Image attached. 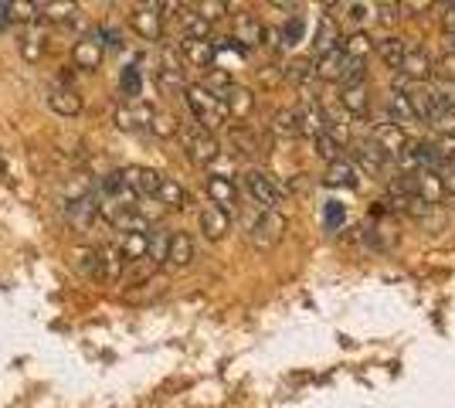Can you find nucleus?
I'll use <instances>...</instances> for the list:
<instances>
[{
	"label": "nucleus",
	"instance_id": "1",
	"mask_svg": "<svg viewBox=\"0 0 455 408\" xmlns=\"http://www.w3.org/2000/svg\"><path fill=\"white\" fill-rule=\"evenodd\" d=\"M184 99H188L190 116L197 119V126H201V130L214 133V130H221V126L228 123V106L214 96V92H208L204 85H188Z\"/></svg>",
	"mask_w": 455,
	"mask_h": 408
},
{
	"label": "nucleus",
	"instance_id": "2",
	"mask_svg": "<svg viewBox=\"0 0 455 408\" xmlns=\"http://www.w3.org/2000/svg\"><path fill=\"white\" fill-rule=\"evenodd\" d=\"M242 184H245V195L259 204V212H275V208H279L283 191H279V184H275L268 174H262V171H248V174L242 177Z\"/></svg>",
	"mask_w": 455,
	"mask_h": 408
},
{
	"label": "nucleus",
	"instance_id": "3",
	"mask_svg": "<svg viewBox=\"0 0 455 408\" xmlns=\"http://www.w3.org/2000/svg\"><path fill=\"white\" fill-rule=\"evenodd\" d=\"M285 232V218L279 212H259L255 221H248V238L259 245V249H272Z\"/></svg>",
	"mask_w": 455,
	"mask_h": 408
},
{
	"label": "nucleus",
	"instance_id": "4",
	"mask_svg": "<svg viewBox=\"0 0 455 408\" xmlns=\"http://www.w3.org/2000/svg\"><path fill=\"white\" fill-rule=\"evenodd\" d=\"M184 147H188L190 160H194L197 167H211V164L221 156V143L214 140V133L201 130V126H194L190 133H184Z\"/></svg>",
	"mask_w": 455,
	"mask_h": 408
},
{
	"label": "nucleus",
	"instance_id": "5",
	"mask_svg": "<svg viewBox=\"0 0 455 408\" xmlns=\"http://www.w3.org/2000/svg\"><path fill=\"white\" fill-rule=\"evenodd\" d=\"M398 76H404L411 85H428L435 78V61L425 48H408V55L401 61Z\"/></svg>",
	"mask_w": 455,
	"mask_h": 408
},
{
	"label": "nucleus",
	"instance_id": "6",
	"mask_svg": "<svg viewBox=\"0 0 455 408\" xmlns=\"http://www.w3.org/2000/svg\"><path fill=\"white\" fill-rule=\"evenodd\" d=\"M102 55H106V41H102L99 31L82 35V38L76 41V52H72L76 68H82V72H95V68L102 65Z\"/></svg>",
	"mask_w": 455,
	"mask_h": 408
},
{
	"label": "nucleus",
	"instance_id": "7",
	"mask_svg": "<svg viewBox=\"0 0 455 408\" xmlns=\"http://www.w3.org/2000/svg\"><path fill=\"white\" fill-rule=\"evenodd\" d=\"M371 140H374V143H378L380 150L391 156V160H398V156L411 147V136L404 133L401 126H395V123H378V126H374V133H371Z\"/></svg>",
	"mask_w": 455,
	"mask_h": 408
},
{
	"label": "nucleus",
	"instance_id": "8",
	"mask_svg": "<svg viewBox=\"0 0 455 408\" xmlns=\"http://www.w3.org/2000/svg\"><path fill=\"white\" fill-rule=\"evenodd\" d=\"M164 4H147V7H136L133 11V28L143 41H160L164 35Z\"/></svg>",
	"mask_w": 455,
	"mask_h": 408
},
{
	"label": "nucleus",
	"instance_id": "9",
	"mask_svg": "<svg viewBox=\"0 0 455 408\" xmlns=\"http://www.w3.org/2000/svg\"><path fill=\"white\" fill-rule=\"evenodd\" d=\"M350 154H354V160L363 167V174H384L387 171V164H391V156L380 150L374 140H361V143H354L350 147Z\"/></svg>",
	"mask_w": 455,
	"mask_h": 408
},
{
	"label": "nucleus",
	"instance_id": "10",
	"mask_svg": "<svg viewBox=\"0 0 455 408\" xmlns=\"http://www.w3.org/2000/svg\"><path fill=\"white\" fill-rule=\"evenodd\" d=\"M153 119H156V109H153L150 102H143V99H136V102H123V106L116 109V126H119V130L150 126Z\"/></svg>",
	"mask_w": 455,
	"mask_h": 408
},
{
	"label": "nucleus",
	"instance_id": "11",
	"mask_svg": "<svg viewBox=\"0 0 455 408\" xmlns=\"http://www.w3.org/2000/svg\"><path fill=\"white\" fill-rule=\"evenodd\" d=\"M123 177H126L130 191H133L136 197H143V201H147V197H156L160 184H164V177L156 174V171H150V167H126Z\"/></svg>",
	"mask_w": 455,
	"mask_h": 408
},
{
	"label": "nucleus",
	"instance_id": "12",
	"mask_svg": "<svg viewBox=\"0 0 455 408\" xmlns=\"http://www.w3.org/2000/svg\"><path fill=\"white\" fill-rule=\"evenodd\" d=\"M156 85H160V92L164 96H171V92H188V82H184V68H180V59L167 52V61L156 68Z\"/></svg>",
	"mask_w": 455,
	"mask_h": 408
},
{
	"label": "nucleus",
	"instance_id": "13",
	"mask_svg": "<svg viewBox=\"0 0 455 408\" xmlns=\"http://www.w3.org/2000/svg\"><path fill=\"white\" fill-rule=\"evenodd\" d=\"M180 55H184L190 65H197V68H214V61H218V41L184 38L180 41Z\"/></svg>",
	"mask_w": 455,
	"mask_h": 408
},
{
	"label": "nucleus",
	"instance_id": "14",
	"mask_svg": "<svg viewBox=\"0 0 455 408\" xmlns=\"http://www.w3.org/2000/svg\"><path fill=\"white\" fill-rule=\"evenodd\" d=\"M208 197L211 204H218V208H225L231 214V208L238 204V188H235V180L225 174H211L208 177Z\"/></svg>",
	"mask_w": 455,
	"mask_h": 408
},
{
	"label": "nucleus",
	"instance_id": "15",
	"mask_svg": "<svg viewBox=\"0 0 455 408\" xmlns=\"http://www.w3.org/2000/svg\"><path fill=\"white\" fill-rule=\"evenodd\" d=\"M228 228H231V214L225 208H218V204H208L204 212H201V235L211 238V242H218V238H225Z\"/></svg>",
	"mask_w": 455,
	"mask_h": 408
},
{
	"label": "nucleus",
	"instance_id": "16",
	"mask_svg": "<svg viewBox=\"0 0 455 408\" xmlns=\"http://www.w3.org/2000/svg\"><path fill=\"white\" fill-rule=\"evenodd\" d=\"M102 214V204H99V197L89 195L76 201V204H65V218L76 225V228H92V221Z\"/></svg>",
	"mask_w": 455,
	"mask_h": 408
},
{
	"label": "nucleus",
	"instance_id": "17",
	"mask_svg": "<svg viewBox=\"0 0 455 408\" xmlns=\"http://www.w3.org/2000/svg\"><path fill=\"white\" fill-rule=\"evenodd\" d=\"M387 208H391L395 214H408V218H425V214L432 212V204H428L425 197L404 195V191H391V197H387Z\"/></svg>",
	"mask_w": 455,
	"mask_h": 408
},
{
	"label": "nucleus",
	"instance_id": "18",
	"mask_svg": "<svg viewBox=\"0 0 455 408\" xmlns=\"http://www.w3.org/2000/svg\"><path fill=\"white\" fill-rule=\"evenodd\" d=\"M418 119L415 106H411V96H404V92H391L387 96V119L384 123H395V126H411Z\"/></svg>",
	"mask_w": 455,
	"mask_h": 408
},
{
	"label": "nucleus",
	"instance_id": "19",
	"mask_svg": "<svg viewBox=\"0 0 455 408\" xmlns=\"http://www.w3.org/2000/svg\"><path fill=\"white\" fill-rule=\"evenodd\" d=\"M374 52H378L380 61H384L387 68H395V72H398L404 55H408V41L401 38V35H387V38L378 41V48H374Z\"/></svg>",
	"mask_w": 455,
	"mask_h": 408
},
{
	"label": "nucleus",
	"instance_id": "20",
	"mask_svg": "<svg viewBox=\"0 0 455 408\" xmlns=\"http://www.w3.org/2000/svg\"><path fill=\"white\" fill-rule=\"evenodd\" d=\"M190 262H194V238H190L188 232H173L167 269H188Z\"/></svg>",
	"mask_w": 455,
	"mask_h": 408
},
{
	"label": "nucleus",
	"instance_id": "21",
	"mask_svg": "<svg viewBox=\"0 0 455 408\" xmlns=\"http://www.w3.org/2000/svg\"><path fill=\"white\" fill-rule=\"evenodd\" d=\"M340 106H343V113H350V116H367V113H371V89H367V85H350V89H343Z\"/></svg>",
	"mask_w": 455,
	"mask_h": 408
},
{
	"label": "nucleus",
	"instance_id": "22",
	"mask_svg": "<svg viewBox=\"0 0 455 408\" xmlns=\"http://www.w3.org/2000/svg\"><path fill=\"white\" fill-rule=\"evenodd\" d=\"M76 269L85 279H106V262L102 249H76Z\"/></svg>",
	"mask_w": 455,
	"mask_h": 408
},
{
	"label": "nucleus",
	"instance_id": "23",
	"mask_svg": "<svg viewBox=\"0 0 455 408\" xmlns=\"http://www.w3.org/2000/svg\"><path fill=\"white\" fill-rule=\"evenodd\" d=\"M262 38H266V28L251 18V14H242V18L235 20V41H238L245 52L255 48V44H262Z\"/></svg>",
	"mask_w": 455,
	"mask_h": 408
},
{
	"label": "nucleus",
	"instance_id": "24",
	"mask_svg": "<svg viewBox=\"0 0 455 408\" xmlns=\"http://www.w3.org/2000/svg\"><path fill=\"white\" fill-rule=\"evenodd\" d=\"M340 41L343 38H340V31H337V20L323 18L320 28H316V41H313V48H316V59H323V55H330V52L343 48Z\"/></svg>",
	"mask_w": 455,
	"mask_h": 408
},
{
	"label": "nucleus",
	"instance_id": "25",
	"mask_svg": "<svg viewBox=\"0 0 455 408\" xmlns=\"http://www.w3.org/2000/svg\"><path fill=\"white\" fill-rule=\"evenodd\" d=\"M119 252L126 262H143L150 259V235H119Z\"/></svg>",
	"mask_w": 455,
	"mask_h": 408
},
{
	"label": "nucleus",
	"instance_id": "26",
	"mask_svg": "<svg viewBox=\"0 0 455 408\" xmlns=\"http://www.w3.org/2000/svg\"><path fill=\"white\" fill-rule=\"evenodd\" d=\"M225 106H228V116L248 119L251 116V109H255V96L248 92L245 85H235V89L225 96Z\"/></svg>",
	"mask_w": 455,
	"mask_h": 408
},
{
	"label": "nucleus",
	"instance_id": "27",
	"mask_svg": "<svg viewBox=\"0 0 455 408\" xmlns=\"http://www.w3.org/2000/svg\"><path fill=\"white\" fill-rule=\"evenodd\" d=\"M343 65H347V52L337 48V52H330V55L316 59V78H323V82H340Z\"/></svg>",
	"mask_w": 455,
	"mask_h": 408
},
{
	"label": "nucleus",
	"instance_id": "28",
	"mask_svg": "<svg viewBox=\"0 0 455 408\" xmlns=\"http://www.w3.org/2000/svg\"><path fill=\"white\" fill-rule=\"evenodd\" d=\"M326 184L330 188H357V167L350 160H337L326 167Z\"/></svg>",
	"mask_w": 455,
	"mask_h": 408
},
{
	"label": "nucleus",
	"instance_id": "29",
	"mask_svg": "<svg viewBox=\"0 0 455 408\" xmlns=\"http://www.w3.org/2000/svg\"><path fill=\"white\" fill-rule=\"evenodd\" d=\"M283 76H285V82H292V85H309V82L316 78V59H292L283 68Z\"/></svg>",
	"mask_w": 455,
	"mask_h": 408
},
{
	"label": "nucleus",
	"instance_id": "30",
	"mask_svg": "<svg viewBox=\"0 0 455 408\" xmlns=\"http://www.w3.org/2000/svg\"><path fill=\"white\" fill-rule=\"evenodd\" d=\"M48 106L55 109L58 116H78V113H82V99H78L72 89H55V92L48 96Z\"/></svg>",
	"mask_w": 455,
	"mask_h": 408
},
{
	"label": "nucleus",
	"instance_id": "31",
	"mask_svg": "<svg viewBox=\"0 0 455 408\" xmlns=\"http://www.w3.org/2000/svg\"><path fill=\"white\" fill-rule=\"evenodd\" d=\"M156 201L164 204V208H173V212H180L184 204H188V191L173 180V177H164V184H160V191H156Z\"/></svg>",
	"mask_w": 455,
	"mask_h": 408
},
{
	"label": "nucleus",
	"instance_id": "32",
	"mask_svg": "<svg viewBox=\"0 0 455 408\" xmlns=\"http://www.w3.org/2000/svg\"><path fill=\"white\" fill-rule=\"evenodd\" d=\"M228 140H231V147H235L238 154H245V156L262 154V140L255 136V130H245V126H235V130L228 133Z\"/></svg>",
	"mask_w": 455,
	"mask_h": 408
},
{
	"label": "nucleus",
	"instance_id": "33",
	"mask_svg": "<svg viewBox=\"0 0 455 408\" xmlns=\"http://www.w3.org/2000/svg\"><path fill=\"white\" fill-rule=\"evenodd\" d=\"M272 130L279 136H303V119H299V109H279L272 116Z\"/></svg>",
	"mask_w": 455,
	"mask_h": 408
},
{
	"label": "nucleus",
	"instance_id": "34",
	"mask_svg": "<svg viewBox=\"0 0 455 408\" xmlns=\"http://www.w3.org/2000/svg\"><path fill=\"white\" fill-rule=\"evenodd\" d=\"M171 242H173L171 228H153V232H150V262H153V266H167Z\"/></svg>",
	"mask_w": 455,
	"mask_h": 408
},
{
	"label": "nucleus",
	"instance_id": "35",
	"mask_svg": "<svg viewBox=\"0 0 455 408\" xmlns=\"http://www.w3.org/2000/svg\"><path fill=\"white\" fill-rule=\"evenodd\" d=\"M374 48H378V41L371 38V35H367V31H354V35H350V38L343 41V52H347V59H367V55H371V52H374Z\"/></svg>",
	"mask_w": 455,
	"mask_h": 408
},
{
	"label": "nucleus",
	"instance_id": "36",
	"mask_svg": "<svg viewBox=\"0 0 455 408\" xmlns=\"http://www.w3.org/2000/svg\"><path fill=\"white\" fill-rule=\"evenodd\" d=\"M180 24H184V38L190 41H211V20H204L197 11H188L180 14Z\"/></svg>",
	"mask_w": 455,
	"mask_h": 408
},
{
	"label": "nucleus",
	"instance_id": "37",
	"mask_svg": "<svg viewBox=\"0 0 455 408\" xmlns=\"http://www.w3.org/2000/svg\"><path fill=\"white\" fill-rule=\"evenodd\" d=\"M119 92L130 99V102H136V99H140V92H143V76H140V65H126V68H123V76H119Z\"/></svg>",
	"mask_w": 455,
	"mask_h": 408
},
{
	"label": "nucleus",
	"instance_id": "38",
	"mask_svg": "<svg viewBox=\"0 0 455 408\" xmlns=\"http://www.w3.org/2000/svg\"><path fill=\"white\" fill-rule=\"evenodd\" d=\"M313 147H316V156H323L326 164H337V160H343V143L337 140L333 133H320L316 140H313Z\"/></svg>",
	"mask_w": 455,
	"mask_h": 408
},
{
	"label": "nucleus",
	"instance_id": "39",
	"mask_svg": "<svg viewBox=\"0 0 455 408\" xmlns=\"http://www.w3.org/2000/svg\"><path fill=\"white\" fill-rule=\"evenodd\" d=\"M201 85H204L208 92H214V96L221 99V102H225V96L231 92V89H235V82H231V76H228L225 68H211L208 78H204Z\"/></svg>",
	"mask_w": 455,
	"mask_h": 408
},
{
	"label": "nucleus",
	"instance_id": "40",
	"mask_svg": "<svg viewBox=\"0 0 455 408\" xmlns=\"http://www.w3.org/2000/svg\"><path fill=\"white\" fill-rule=\"evenodd\" d=\"M363 78H367V68H363V61L361 59H347V65H343V76H340L343 89H350V85H367Z\"/></svg>",
	"mask_w": 455,
	"mask_h": 408
},
{
	"label": "nucleus",
	"instance_id": "41",
	"mask_svg": "<svg viewBox=\"0 0 455 408\" xmlns=\"http://www.w3.org/2000/svg\"><path fill=\"white\" fill-rule=\"evenodd\" d=\"M343 221H347V208H343L340 201H326V204H323V225H326L330 232H337Z\"/></svg>",
	"mask_w": 455,
	"mask_h": 408
},
{
	"label": "nucleus",
	"instance_id": "42",
	"mask_svg": "<svg viewBox=\"0 0 455 408\" xmlns=\"http://www.w3.org/2000/svg\"><path fill=\"white\" fill-rule=\"evenodd\" d=\"M20 55L28 61H38L44 55V35H35V31H28L24 41H20Z\"/></svg>",
	"mask_w": 455,
	"mask_h": 408
},
{
	"label": "nucleus",
	"instance_id": "43",
	"mask_svg": "<svg viewBox=\"0 0 455 408\" xmlns=\"http://www.w3.org/2000/svg\"><path fill=\"white\" fill-rule=\"evenodd\" d=\"M102 262H106V279H116L119 272H123V252H119V245H106L102 249Z\"/></svg>",
	"mask_w": 455,
	"mask_h": 408
},
{
	"label": "nucleus",
	"instance_id": "44",
	"mask_svg": "<svg viewBox=\"0 0 455 408\" xmlns=\"http://www.w3.org/2000/svg\"><path fill=\"white\" fill-rule=\"evenodd\" d=\"M92 195V180L89 177H76L68 188H65V204H76V201H82V197Z\"/></svg>",
	"mask_w": 455,
	"mask_h": 408
},
{
	"label": "nucleus",
	"instance_id": "45",
	"mask_svg": "<svg viewBox=\"0 0 455 408\" xmlns=\"http://www.w3.org/2000/svg\"><path fill=\"white\" fill-rule=\"evenodd\" d=\"M428 126H432L438 136H455V109H442L438 116L428 119Z\"/></svg>",
	"mask_w": 455,
	"mask_h": 408
},
{
	"label": "nucleus",
	"instance_id": "46",
	"mask_svg": "<svg viewBox=\"0 0 455 408\" xmlns=\"http://www.w3.org/2000/svg\"><path fill=\"white\" fill-rule=\"evenodd\" d=\"M194 11H197L204 20H211V24H214L218 18H225V14H228V4H225V0H201Z\"/></svg>",
	"mask_w": 455,
	"mask_h": 408
},
{
	"label": "nucleus",
	"instance_id": "47",
	"mask_svg": "<svg viewBox=\"0 0 455 408\" xmlns=\"http://www.w3.org/2000/svg\"><path fill=\"white\" fill-rule=\"evenodd\" d=\"M343 11H347V20H354V24H363V20L374 18L378 4H343Z\"/></svg>",
	"mask_w": 455,
	"mask_h": 408
},
{
	"label": "nucleus",
	"instance_id": "48",
	"mask_svg": "<svg viewBox=\"0 0 455 408\" xmlns=\"http://www.w3.org/2000/svg\"><path fill=\"white\" fill-rule=\"evenodd\" d=\"M303 31H306V24H303V18L296 14V18L283 28V44H299V41H303Z\"/></svg>",
	"mask_w": 455,
	"mask_h": 408
},
{
	"label": "nucleus",
	"instance_id": "49",
	"mask_svg": "<svg viewBox=\"0 0 455 408\" xmlns=\"http://www.w3.org/2000/svg\"><path fill=\"white\" fill-rule=\"evenodd\" d=\"M438 24H442V31L455 38V4H438Z\"/></svg>",
	"mask_w": 455,
	"mask_h": 408
},
{
	"label": "nucleus",
	"instance_id": "50",
	"mask_svg": "<svg viewBox=\"0 0 455 408\" xmlns=\"http://www.w3.org/2000/svg\"><path fill=\"white\" fill-rule=\"evenodd\" d=\"M38 7H41V11H44V14H48L52 20H65V18H72V14L78 11L76 4H38Z\"/></svg>",
	"mask_w": 455,
	"mask_h": 408
},
{
	"label": "nucleus",
	"instance_id": "51",
	"mask_svg": "<svg viewBox=\"0 0 455 408\" xmlns=\"http://www.w3.org/2000/svg\"><path fill=\"white\" fill-rule=\"evenodd\" d=\"M150 130L156 136H173V133H177V119L167 116V113H156V119L150 123Z\"/></svg>",
	"mask_w": 455,
	"mask_h": 408
},
{
	"label": "nucleus",
	"instance_id": "52",
	"mask_svg": "<svg viewBox=\"0 0 455 408\" xmlns=\"http://www.w3.org/2000/svg\"><path fill=\"white\" fill-rule=\"evenodd\" d=\"M438 180H442V188H445V195H452L455 197V164H442L438 167Z\"/></svg>",
	"mask_w": 455,
	"mask_h": 408
},
{
	"label": "nucleus",
	"instance_id": "53",
	"mask_svg": "<svg viewBox=\"0 0 455 408\" xmlns=\"http://www.w3.org/2000/svg\"><path fill=\"white\" fill-rule=\"evenodd\" d=\"M435 147H438V154H442V160L455 164V136H438Z\"/></svg>",
	"mask_w": 455,
	"mask_h": 408
},
{
	"label": "nucleus",
	"instance_id": "54",
	"mask_svg": "<svg viewBox=\"0 0 455 408\" xmlns=\"http://www.w3.org/2000/svg\"><path fill=\"white\" fill-rule=\"evenodd\" d=\"M435 76L438 78H452V82H455V52L435 61Z\"/></svg>",
	"mask_w": 455,
	"mask_h": 408
},
{
	"label": "nucleus",
	"instance_id": "55",
	"mask_svg": "<svg viewBox=\"0 0 455 408\" xmlns=\"http://www.w3.org/2000/svg\"><path fill=\"white\" fill-rule=\"evenodd\" d=\"M99 35H102V41H106L109 48H123V31H119V28H113V24H106Z\"/></svg>",
	"mask_w": 455,
	"mask_h": 408
},
{
	"label": "nucleus",
	"instance_id": "56",
	"mask_svg": "<svg viewBox=\"0 0 455 408\" xmlns=\"http://www.w3.org/2000/svg\"><path fill=\"white\" fill-rule=\"evenodd\" d=\"M421 11H432V4H425V0H401V14H408V18H415Z\"/></svg>",
	"mask_w": 455,
	"mask_h": 408
},
{
	"label": "nucleus",
	"instance_id": "57",
	"mask_svg": "<svg viewBox=\"0 0 455 408\" xmlns=\"http://www.w3.org/2000/svg\"><path fill=\"white\" fill-rule=\"evenodd\" d=\"M14 4H7V0H0V35H4V31H7V28H11V24H14Z\"/></svg>",
	"mask_w": 455,
	"mask_h": 408
},
{
	"label": "nucleus",
	"instance_id": "58",
	"mask_svg": "<svg viewBox=\"0 0 455 408\" xmlns=\"http://www.w3.org/2000/svg\"><path fill=\"white\" fill-rule=\"evenodd\" d=\"M378 14H380V20H391L395 18H401V4H378Z\"/></svg>",
	"mask_w": 455,
	"mask_h": 408
},
{
	"label": "nucleus",
	"instance_id": "59",
	"mask_svg": "<svg viewBox=\"0 0 455 408\" xmlns=\"http://www.w3.org/2000/svg\"><path fill=\"white\" fill-rule=\"evenodd\" d=\"M38 14V4H14V18L18 20H31Z\"/></svg>",
	"mask_w": 455,
	"mask_h": 408
},
{
	"label": "nucleus",
	"instance_id": "60",
	"mask_svg": "<svg viewBox=\"0 0 455 408\" xmlns=\"http://www.w3.org/2000/svg\"><path fill=\"white\" fill-rule=\"evenodd\" d=\"M452 208H455V197H452Z\"/></svg>",
	"mask_w": 455,
	"mask_h": 408
}]
</instances>
